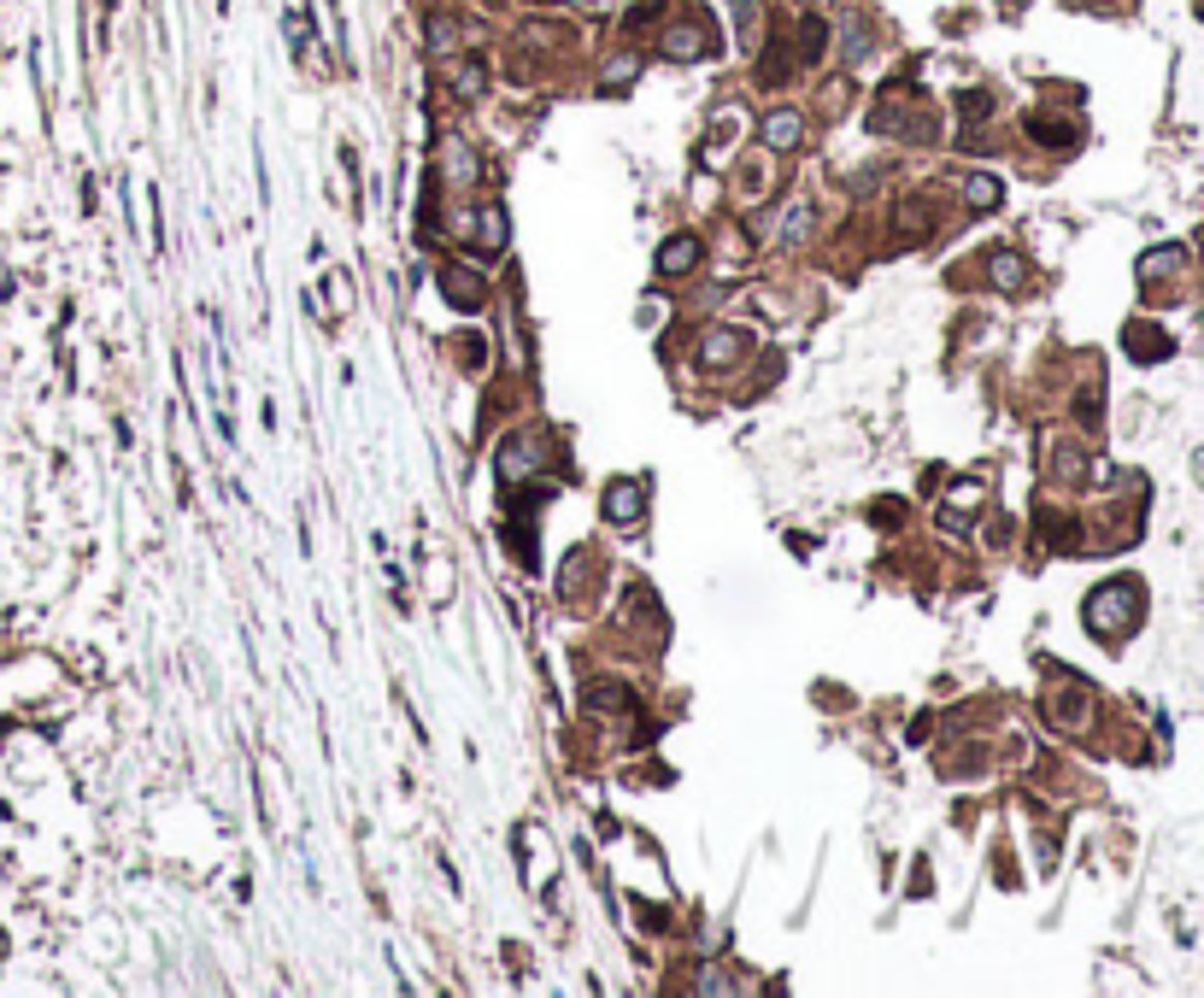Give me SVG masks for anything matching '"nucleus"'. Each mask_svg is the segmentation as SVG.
<instances>
[{"label": "nucleus", "instance_id": "1", "mask_svg": "<svg viewBox=\"0 0 1204 998\" xmlns=\"http://www.w3.org/2000/svg\"><path fill=\"white\" fill-rule=\"evenodd\" d=\"M1134 617H1140V587L1134 581H1105L1093 599H1087V629L1093 635H1128Z\"/></svg>", "mask_w": 1204, "mask_h": 998}, {"label": "nucleus", "instance_id": "2", "mask_svg": "<svg viewBox=\"0 0 1204 998\" xmlns=\"http://www.w3.org/2000/svg\"><path fill=\"white\" fill-rule=\"evenodd\" d=\"M541 447H547V435H541V429H530V435H511L506 447H500V482H511V488H517V482H530V476L541 471V458H547Z\"/></svg>", "mask_w": 1204, "mask_h": 998}, {"label": "nucleus", "instance_id": "3", "mask_svg": "<svg viewBox=\"0 0 1204 998\" xmlns=\"http://www.w3.org/2000/svg\"><path fill=\"white\" fill-rule=\"evenodd\" d=\"M876 129H894V135H934V118H929V112H916L905 89H894L876 107Z\"/></svg>", "mask_w": 1204, "mask_h": 998}, {"label": "nucleus", "instance_id": "4", "mask_svg": "<svg viewBox=\"0 0 1204 998\" xmlns=\"http://www.w3.org/2000/svg\"><path fill=\"white\" fill-rule=\"evenodd\" d=\"M658 48L670 59H699V54H712V36H705V24H670Z\"/></svg>", "mask_w": 1204, "mask_h": 998}, {"label": "nucleus", "instance_id": "5", "mask_svg": "<svg viewBox=\"0 0 1204 998\" xmlns=\"http://www.w3.org/2000/svg\"><path fill=\"white\" fill-rule=\"evenodd\" d=\"M640 511H646V506H640L635 482H611V488H605V517H611V523L629 528V523H640Z\"/></svg>", "mask_w": 1204, "mask_h": 998}, {"label": "nucleus", "instance_id": "6", "mask_svg": "<svg viewBox=\"0 0 1204 998\" xmlns=\"http://www.w3.org/2000/svg\"><path fill=\"white\" fill-rule=\"evenodd\" d=\"M800 142H805L800 112H770L764 118V147L770 153H787V147H800Z\"/></svg>", "mask_w": 1204, "mask_h": 998}, {"label": "nucleus", "instance_id": "7", "mask_svg": "<svg viewBox=\"0 0 1204 998\" xmlns=\"http://www.w3.org/2000/svg\"><path fill=\"white\" fill-rule=\"evenodd\" d=\"M441 177H447V182H476V153H471V142H458V135H447V142H441Z\"/></svg>", "mask_w": 1204, "mask_h": 998}, {"label": "nucleus", "instance_id": "8", "mask_svg": "<svg viewBox=\"0 0 1204 998\" xmlns=\"http://www.w3.org/2000/svg\"><path fill=\"white\" fill-rule=\"evenodd\" d=\"M699 265V241L694 236H670L664 247H658V271L664 276H682V271H694Z\"/></svg>", "mask_w": 1204, "mask_h": 998}, {"label": "nucleus", "instance_id": "9", "mask_svg": "<svg viewBox=\"0 0 1204 998\" xmlns=\"http://www.w3.org/2000/svg\"><path fill=\"white\" fill-rule=\"evenodd\" d=\"M699 353H705V364H717V370H723V364H734L741 353H747V335H741V329H712Z\"/></svg>", "mask_w": 1204, "mask_h": 998}, {"label": "nucleus", "instance_id": "10", "mask_svg": "<svg viewBox=\"0 0 1204 998\" xmlns=\"http://www.w3.org/2000/svg\"><path fill=\"white\" fill-rule=\"evenodd\" d=\"M441 289H447V300L464 306V311H476V300H482V282H476L471 271H447V276H441Z\"/></svg>", "mask_w": 1204, "mask_h": 998}, {"label": "nucleus", "instance_id": "11", "mask_svg": "<svg viewBox=\"0 0 1204 998\" xmlns=\"http://www.w3.org/2000/svg\"><path fill=\"white\" fill-rule=\"evenodd\" d=\"M476 218H482V223H476V247H482V253H493V247L506 241V218H500V206L476 212Z\"/></svg>", "mask_w": 1204, "mask_h": 998}, {"label": "nucleus", "instance_id": "12", "mask_svg": "<svg viewBox=\"0 0 1204 998\" xmlns=\"http://www.w3.org/2000/svg\"><path fill=\"white\" fill-rule=\"evenodd\" d=\"M429 48H435V54H453V48H458V24L453 19H429Z\"/></svg>", "mask_w": 1204, "mask_h": 998}, {"label": "nucleus", "instance_id": "13", "mask_svg": "<svg viewBox=\"0 0 1204 998\" xmlns=\"http://www.w3.org/2000/svg\"><path fill=\"white\" fill-rule=\"evenodd\" d=\"M993 282H999V289H1022V265H1017V253H993Z\"/></svg>", "mask_w": 1204, "mask_h": 998}, {"label": "nucleus", "instance_id": "14", "mask_svg": "<svg viewBox=\"0 0 1204 998\" xmlns=\"http://www.w3.org/2000/svg\"><path fill=\"white\" fill-rule=\"evenodd\" d=\"M969 206H982V212H987V206H999V182H993V177H969Z\"/></svg>", "mask_w": 1204, "mask_h": 998}, {"label": "nucleus", "instance_id": "15", "mask_svg": "<svg viewBox=\"0 0 1204 998\" xmlns=\"http://www.w3.org/2000/svg\"><path fill=\"white\" fill-rule=\"evenodd\" d=\"M576 6H618V0H576Z\"/></svg>", "mask_w": 1204, "mask_h": 998}]
</instances>
